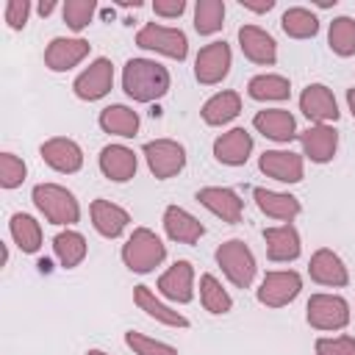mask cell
Segmentation results:
<instances>
[{
    "label": "cell",
    "mask_w": 355,
    "mask_h": 355,
    "mask_svg": "<svg viewBox=\"0 0 355 355\" xmlns=\"http://www.w3.org/2000/svg\"><path fill=\"white\" fill-rule=\"evenodd\" d=\"M169 69L155 58H128L122 67V89L133 103H155L169 92Z\"/></svg>",
    "instance_id": "obj_1"
},
{
    "label": "cell",
    "mask_w": 355,
    "mask_h": 355,
    "mask_svg": "<svg viewBox=\"0 0 355 355\" xmlns=\"http://www.w3.org/2000/svg\"><path fill=\"white\" fill-rule=\"evenodd\" d=\"M31 200L36 211L50 222V225H64L72 227L80 219V202L78 197L61 186V183H36L31 191Z\"/></svg>",
    "instance_id": "obj_2"
},
{
    "label": "cell",
    "mask_w": 355,
    "mask_h": 355,
    "mask_svg": "<svg viewBox=\"0 0 355 355\" xmlns=\"http://www.w3.org/2000/svg\"><path fill=\"white\" fill-rule=\"evenodd\" d=\"M164 258H166V244L150 227H133V233L122 244V263L136 275L153 272L155 266L164 263Z\"/></svg>",
    "instance_id": "obj_3"
},
{
    "label": "cell",
    "mask_w": 355,
    "mask_h": 355,
    "mask_svg": "<svg viewBox=\"0 0 355 355\" xmlns=\"http://www.w3.org/2000/svg\"><path fill=\"white\" fill-rule=\"evenodd\" d=\"M216 258V266L222 269V275L236 286V288H250L252 280H255V272H258V263H255V255L252 250L241 241V239H227L216 247L214 252Z\"/></svg>",
    "instance_id": "obj_4"
},
{
    "label": "cell",
    "mask_w": 355,
    "mask_h": 355,
    "mask_svg": "<svg viewBox=\"0 0 355 355\" xmlns=\"http://www.w3.org/2000/svg\"><path fill=\"white\" fill-rule=\"evenodd\" d=\"M136 44L141 50L166 55L172 61H186L189 55V39L180 28H169V25H158V22H147L139 28L136 33Z\"/></svg>",
    "instance_id": "obj_5"
},
{
    "label": "cell",
    "mask_w": 355,
    "mask_h": 355,
    "mask_svg": "<svg viewBox=\"0 0 355 355\" xmlns=\"http://www.w3.org/2000/svg\"><path fill=\"white\" fill-rule=\"evenodd\" d=\"M305 319L313 330H344L349 324V302L341 294H311L305 305Z\"/></svg>",
    "instance_id": "obj_6"
},
{
    "label": "cell",
    "mask_w": 355,
    "mask_h": 355,
    "mask_svg": "<svg viewBox=\"0 0 355 355\" xmlns=\"http://www.w3.org/2000/svg\"><path fill=\"white\" fill-rule=\"evenodd\" d=\"M141 155L155 180H169L186 166V147L175 139H153L141 147Z\"/></svg>",
    "instance_id": "obj_7"
},
{
    "label": "cell",
    "mask_w": 355,
    "mask_h": 355,
    "mask_svg": "<svg viewBox=\"0 0 355 355\" xmlns=\"http://www.w3.org/2000/svg\"><path fill=\"white\" fill-rule=\"evenodd\" d=\"M302 291V277L294 269H272L261 277V286L255 288V297L266 308H286L294 302Z\"/></svg>",
    "instance_id": "obj_8"
},
{
    "label": "cell",
    "mask_w": 355,
    "mask_h": 355,
    "mask_svg": "<svg viewBox=\"0 0 355 355\" xmlns=\"http://www.w3.org/2000/svg\"><path fill=\"white\" fill-rule=\"evenodd\" d=\"M230 67H233L230 44L219 39V42H211V44L200 47V53L194 58V78L202 86H216L227 78Z\"/></svg>",
    "instance_id": "obj_9"
},
{
    "label": "cell",
    "mask_w": 355,
    "mask_h": 355,
    "mask_svg": "<svg viewBox=\"0 0 355 355\" xmlns=\"http://www.w3.org/2000/svg\"><path fill=\"white\" fill-rule=\"evenodd\" d=\"M111 89H114V64H111V58H105V55L94 58V61L72 80V92H75V97L83 100V103H97V100H103Z\"/></svg>",
    "instance_id": "obj_10"
},
{
    "label": "cell",
    "mask_w": 355,
    "mask_h": 355,
    "mask_svg": "<svg viewBox=\"0 0 355 355\" xmlns=\"http://www.w3.org/2000/svg\"><path fill=\"white\" fill-rule=\"evenodd\" d=\"M300 111L311 125H333L341 111L336 103L333 89H327L324 83H308L300 94Z\"/></svg>",
    "instance_id": "obj_11"
},
{
    "label": "cell",
    "mask_w": 355,
    "mask_h": 355,
    "mask_svg": "<svg viewBox=\"0 0 355 355\" xmlns=\"http://www.w3.org/2000/svg\"><path fill=\"white\" fill-rule=\"evenodd\" d=\"M258 169L277 183H300L305 178V158L294 150H263Z\"/></svg>",
    "instance_id": "obj_12"
},
{
    "label": "cell",
    "mask_w": 355,
    "mask_h": 355,
    "mask_svg": "<svg viewBox=\"0 0 355 355\" xmlns=\"http://www.w3.org/2000/svg\"><path fill=\"white\" fill-rule=\"evenodd\" d=\"M92 44L83 36H55L44 47V67L50 72H69L89 55Z\"/></svg>",
    "instance_id": "obj_13"
},
{
    "label": "cell",
    "mask_w": 355,
    "mask_h": 355,
    "mask_svg": "<svg viewBox=\"0 0 355 355\" xmlns=\"http://www.w3.org/2000/svg\"><path fill=\"white\" fill-rule=\"evenodd\" d=\"M39 155H42V161L50 169H55L61 175H75L83 166V150H80V144L75 139H67V136H53V139L42 141Z\"/></svg>",
    "instance_id": "obj_14"
},
{
    "label": "cell",
    "mask_w": 355,
    "mask_h": 355,
    "mask_svg": "<svg viewBox=\"0 0 355 355\" xmlns=\"http://www.w3.org/2000/svg\"><path fill=\"white\" fill-rule=\"evenodd\" d=\"M297 139L302 147V158H308L313 164H327L336 158L338 130L333 125H308L302 133H297Z\"/></svg>",
    "instance_id": "obj_15"
},
{
    "label": "cell",
    "mask_w": 355,
    "mask_h": 355,
    "mask_svg": "<svg viewBox=\"0 0 355 355\" xmlns=\"http://www.w3.org/2000/svg\"><path fill=\"white\" fill-rule=\"evenodd\" d=\"M158 294L166 297L169 302L186 305L194 300V266L191 261H175L155 283Z\"/></svg>",
    "instance_id": "obj_16"
},
{
    "label": "cell",
    "mask_w": 355,
    "mask_h": 355,
    "mask_svg": "<svg viewBox=\"0 0 355 355\" xmlns=\"http://www.w3.org/2000/svg\"><path fill=\"white\" fill-rule=\"evenodd\" d=\"M239 47L247 61L258 67H272L277 61V42L261 25H241L239 28Z\"/></svg>",
    "instance_id": "obj_17"
},
{
    "label": "cell",
    "mask_w": 355,
    "mask_h": 355,
    "mask_svg": "<svg viewBox=\"0 0 355 355\" xmlns=\"http://www.w3.org/2000/svg\"><path fill=\"white\" fill-rule=\"evenodd\" d=\"M197 202L202 208H208L214 216H219L222 222H227V225L241 222L244 200L227 186H205V189H200L197 191Z\"/></svg>",
    "instance_id": "obj_18"
},
{
    "label": "cell",
    "mask_w": 355,
    "mask_h": 355,
    "mask_svg": "<svg viewBox=\"0 0 355 355\" xmlns=\"http://www.w3.org/2000/svg\"><path fill=\"white\" fill-rule=\"evenodd\" d=\"M308 275L313 283L319 286H330V288H344L349 283V272L347 263L341 261L338 252H333L330 247H322L311 255L308 261Z\"/></svg>",
    "instance_id": "obj_19"
},
{
    "label": "cell",
    "mask_w": 355,
    "mask_h": 355,
    "mask_svg": "<svg viewBox=\"0 0 355 355\" xmlns=\"http://www.w3.org/2000/svg\"><path fill=\"white\" fill-rule=\"evenodd\" d=\"M263 241H266V258L272 263H291L300 258L302 252V241H300V233L291 222H283V225H275V227H266L263 230Z\"/></svg>",
    "instance_id": "obj_20"
},
{
    "label": "cell",
    "mask_w": 355,
    "mask_h": 355,
    "mask_svg": "<svg viewBox=\"0 0 355 355\" xmlns=\"http://www.w3.org/2000/svg\"><path fill=\"white\" fill-rule=\"evenodd\" d=\"M100 172L114 180V183H128L136 178V169H139V158L136 153L128 147V144H105L100 150Z\"/></svg>",
    "instance_id": "obj_21"
},
{
    "label": "cell",
    "mask_w": 355,
    "mask_h": 355,
    "mask_svg": "<svg viewBox=\"0 0 355 355\" xmlns=\"http://www.w3.org/2000/svg\"><path fill=\"white\" fill-rule=\"evenodd\" d=\"M89 216H92V227H94L103 239H119V236L125 233V227L130 225V214H128L122 205H116V202H111V200H103V197L92 200Z\"/></svg>",
    "instance_id": "obj_22"
},
{
    "label": "cell",
    "mask_w": 355,
    "mask_h": 355,
    "mask_svg": "<svg viewBox=\"0 0 355 355\" xmlns=\"http://www.w3.org/2000/svg\"><path fill=\"white\" fill-rule=\"evenodd\" d=\"M161 222H164V233L178 244H197L205 236V225L180 205H166Z\"/></svg>",
    "instance_id": "obj_23"
},
{
    "label": "cell",
    "mask_w": 355,
    "mask_h": 355,
    "mask_svg": "<svg viewBox=\"0 0 355 355\" xmlns=\"http://www.w3.org/2000/svg\"><path fill=\"white\" fill-rule=\"evenodd\" d=\"M252 128L261 136H266V139H272L277 144H288L291 139H297V119L286 108H263V111H258L252 116Z\"/></svg>",
    "instance_id": "obj_24"
},
{
    "label": "cell",
    "mask_w": 355,
    "mask_h": 355,
    "mask_svg": "<svg viewBox=\"0 0 355 355\" xmlns=\"http://www.w3.org/2000/svg\"><path fill=\"white\" fill-rule=\"evenodd\" d=\"M250 153H252V133L247 128H230L214 141V158L225 166H244Z\"/></svg>",
    "instance_id": "obj_25"
},
{
    "label": "cell",
    "mask_w": 355,
    "mask_h": 355,
    "mask_svg": "<svg viewBox=\"0 0 355 355\" xmlns=\"http://www.w3.org/2000/svg\"><path fill=\"white\" fill-rule=\"evenodd\" d=\"M252 197H255L258 211L263 216H269V219H277V222H294L300 216V211H302L300 200L294 194H288V191H275V189H261L258 186L252 191Z\"/></svg>",
    "instance_id": "obj_26"
},
{
    "label": "cell",
    "mask_w": 355,
    "mask_h": 355,
    "mask_svg": "<svg viewBox=\"0 0 355 355\" xmlns=\"http://www.w3.org/2000/svg\"><path fill=\"white\" fill-rule=\"evenodd\" d=\"M133 302L139 305V311H144L150 319H155V322H161V324H166V327H189V319L180 313V311H175V308H169L150 286H136L133 288Z\"/></svg>",
    "instance_id": "obj_27"
},
{
    "label": "cell",
    "mask_w": 355,
    "mask_h": 355,
    "mask_svg": "<svg viewBox=\"0 0 355 355\" xmlns=\"http://www.w3.org/2000/svg\"><path fill=\"white\" fill-rule=\"evenodd\" d=\"M239 114H241V94L233 92V89H225V92L211 94L202 103V108H200L202 122L211 125V128H222V125L233 122Z\"/></svg>",
    "instance_id": "obj_28"
},
{
    "label": "cell",
    "mask_w": 355,
    "mask_h": 355,
    "mask_svg": "<svg viewBox=\"0 0 355 355\" xmlns=\"http://www.w3.org/2000/svg\"><path fill=\"white\" fill-rule=\"evenodd\" d=\"M97 125L103 128V133L119 136V139H133L139 133V114L122 103L105 105L97 116Z\"/></svg>",
    "instance_id": "obj_29"
},
{
    "label": "cell",
    "mask_w": 355,
    "mask_h": 355,
    "mask_svg": "<svg viewBox=\"0 0 355 355\" xmlns=\"http://www.w3.org/2000/svg\"><path fill=\"white\" fill-rule=\"evenodd\" d=\"M86 252H89V244H86V236L83 233L67 227V230H61V233L53 236V255L58 258V263L64 269L80 266L83 258H86Z\"/></svg>",
    "instance_id": "obj_30"
},
{
    "label": "cell",
    "mask_w": 355,
    "mask_h": 355,
    "mask_svg": "<svg viewBox=\"0 0 355 355\" xmlns=\"http://www.w3.org/2000/svg\"><path fill=\"white\" fill-rule=\"evenodd\" d=\"M247 94H250L252 100H258V103H280V100H288L291 83H288V78H283V75L261 72V75H252V78H250Z\"/></svg>",
    "instance_id": "obj_31"
},
{
    "label": "cell",
    "mask_w": 355,
    "mask_h": 355,
    "mask_svg": "<svg viewBox=\"0 0 355 355\" xmlns=\"http://www.w3.org/2000/svg\"><path fill=\"white\" fill-rule=\"evenodd\" d=\"M8 230H11L14 244H17L22 252L33 255V252L42 250V225L36 222V216H31V214H25V211H17V214H11V219H8Z\"/></svg>",
    "instance_id": "obj_32"
},
{
    "label": "cell",
    "mask_w": 355,
    "mask_h": 355,
    "mask_svg": "<svg viewBox=\"0 0 355 355\" xmlns=\"http://www.w3.org/2000/svg\"><path fill=\"white\" fill-rule=\"evenodd\" d=\"M280 28L291 39H313L319 33V17L305 6H291L283 11Z\"/></svg>",
    "instance_id": "obj_33"
},
{
    "label": "cell",
    "mask_w": 355,
    "mask_h": 355,
    "mask_svg": "<svg viewBox=\"0 0 355 355\" xmlns=\"http://www.w3.org/2000/svg\"><path fill=\"white\" fill-rule=\"evenodd\" d=\"M200 302L214 316H222V313H230L233 311V297L227 294V288H222V283L211 272H205L200 277Z\"/></svg>",
    "instance_id": "obj_34"
},
{
    "label": "cell",
    "mask_w": 355,
    "mask_h": 355,
    "mask_svg": "<svg viewBox=\"0 0 355 355\" xmlns=\"http://www.w3.org/2000/svg\"><path fill=\"white\" fill-rule=\"evenodd\" d=\"M225 25V3L222 0H197L194 6V31L200 36H214Z\"/></svg>",
    "instance_id": "obj_35"
},
{
    "label": "cell",
    "mask_w": 355,
    "mask_h": 355,
    "mask_svg": "<svg viewBox=\"0 0 355 355\" xmlns=\"http://www.w3.org/2000/svg\"><path fill=\"white\" fill-rule=\"evenodd\" d=\"M327 44L341 58L355 55V19L352 17H336L327 28Z\"/></svg>",
    "instance_id": "obj_36"
},
{
    "label": "cell",
    "mask_w": 355,
    "mask_h": 355,
    "mask_svg": "<svg viewBox=\"0 0 355 355\" xmlns=\"http://www.w3.org/2000/svg\"><path fill=\"white\" fill-rule=\"evenodd\" d=\"M94 11H97V3L94 0H67L61 6V17H64L67 28L75 31V33H80L83 28L92 25Z\"/></svg>",
    "instance_id": "obj_37"
},
{
    "label": "cell",
    "mask_w": 355,
    "mask_h": 355,
    "mask_svg": "<svg viewBox=\"0 0 355 355\" xmlns=\"http://www.w3.org/2000/svg\"><path fill=\"white\" fill-rule=\"evenodd\" d=\"M125 344L133 355H178V347H172L166 341H158V338H150V336L136 333V330L125 333Z\"/></svg>",
    "instance_id": "obj_38"
},
{
    "label": "cell",
    "mask_w": 355,
    "mask_h": 355,
    "mask_svg": "<svg viewBox=\"0 0 355 355\" xmlns=\"http://www.w3.org/2000/svg\"><path fill=\"white\" fill-rule=\"evenodd\" d=\"M28 178V166L19 155L14 153H0V186L3 189H17L22 186V180Z\"/></svg>",
    "instance_id": "obj_39"
},
{
    "label": "cell",
    "mask_w": 355,
    "mask_h": 355,
    "mask_svg": "<svg viewBox=\"0 0 355 355\" xmlns=\"http://www.w3.org/2000/svg\"><path fill=\"white\" fill-rule=\"evenodd\" d=\"M316 355H355V338L352 336H322L313 344Z\"/></svg>",
    "instance_id": "obj_40"
},
{
    "label": "cell",
    "mask_w": 355,
    "mask_h": 355,
    "mask_svg": "<svg viewBox=\"0 0 355 355\" xmlns=\"http://www.w3.org/2000/svg\"><path fill=\"white\" fill-rule=\"evenodd\" d=\"M3 17H6V25L11 31H22L28 25V17H31V3L28 0H6Z\"/></svg>",
    "instance_id": "obj_41"
},
{
    "label": "cell",
    "mask_w": 355,
    "mask_h": 355,
    "mask_svg": "<svg viewBox=\"0 0 355 355\" xmlns=\"http://www.w3.org/2000/svg\"><path fill=\"white\" fill-rule=\"evenodd\" d=\"M153 11H155V17L178 19V17L186 11V0H155V3H153Z\"/></svg>",
    "instance_id": "obj_42"
},
{
    "label": "cell",
    "mask_w": 355,
    "mask_h": 355,
    "mask_svg": "<svg viewBox=\"0 0 355 355\" xmlns=\"http://www.w3.org/2000/svg\"><path fill=\"white\" fill-rule=\"evenodd\" d=\"M239 3H241V8H247L252 14H266L275 8V0H239Z\"/></svg>",
    "instance_id": "obj_43"
},
{
    "label": "cell",
    "mask_w": 355,
    "mask_h": 355,
    "mask_svg": "<svg viewBox=\"0 0 355 355\" xmlns=\"http://www.w3.org/2000/svg\"><path fill=\"white\" fill-rule=\"evenodd\" d=\"M53 11H55V3H53V0H47V3L42 0V3L36 6V14H39V17H50Z\"/></svg>",
    "instance_id": "obj_44"
},
{
    "label": "cell",
    "mask_w": 355,
    "mask_h": 355,
    "mask_svg": "<svg viewBox=\"0 0 355 355\" xmlns=\"http://www.w3.org/2000/svg\"><path fill=\"white\" fill-rule=\"evenodd\" d=\"M347 108H349V114L355 119V89H347Z\"/></svg>",
    "instance_id": "obj_45"
},
{
    "label": "cell",
    "mask_w": 355,
    "mask_h": 355,
    "mask_svg": "<svg viewBox=\"0 0 355 355\" xmlns=\"http://www.w3.org/2000/svg\"><path fill=\"white\" fill-rule=\"evenodd\" d=\"M336 3H338V0H316L319 8H330V6H336Z\"/></svg>",
    "instance_id": "obj_46"
},
{
    "label": "cell",
    "mask_w": 355,
    "mask_h": 355,
    "mask_svg": "<svg viewBox=\"0 0 355 355\" xmlns=\"http://www.w3.org/2000/svg\"><path fill=\"white\" fill-rule=\"evenodd\" d=\"M86 355H108V352H103V349H86Z\"/></svg>",
    "instance_id": "obj_47"
}]
</instances>
